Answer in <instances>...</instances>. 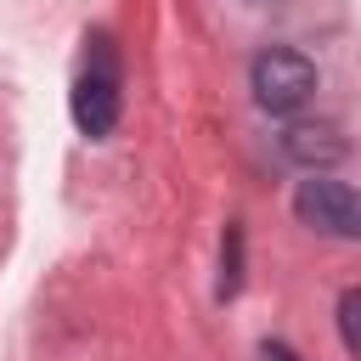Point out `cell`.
I'll return each instance as SVG.
<instances>
[{
	"label": "cell",
	"mask_w": 361,
	"mask_h": 361,
	"mask_svg": "<svg viewBox=\"0 0 361 361\" xmlns=\"http://www.w3.org/2000/svg\"><path fill=\"white\" fill-rule=\"evenodd\" d=\"M68 107H73L79 135H90V141H107L113 135V124L124 113V79H118V51H113L107 34H90L85 39V68L73 79Z\"/></svg>",
	"instance_id": "1"
},
{
	"label": "cell",
	"mask_w": 361,
	"mask_h": 361,
	"mask_svg": "<svg viewBox=\"0 0 361 361\" xmlns=\"http://www.w3.org/2000/svg\"><path fill=\"white\" fill-rule=\"evenodd\" d=\"M316 96V62L305 51H288V45H271L254 56V102L276 118H293L305 102Z\"/></svg>",
	"instance_id": "2"
},
{
	"label": "cell",
	"mask_w": 361,
	"mask_h": 361,
	"mask_svg": "<svg viewBox=\"0 0 361 361\" xmlns=\"http://www.w3.org/2000/svg\"><path fill=\"white\" fill-rule=\"evenodd\" d=\"M293 214L322 237H361V192L327 175H310L293 186Z\"/></svg>",
	"instance_id": "3"
},
{
	"label": "cell",
	"mask_w": 361,
	"mask_h": 361,
	"mask_svg": "<svg viewBox=\"0 0 361 361\" xmlns=\"http://www.w3.org/2000/svg\"><path fill=\"white\" fill-rule=\"evenodd\" d=\"M282 152H288L299 169H327V164L344 158V135H338L333 124H310V118H299V124L282 130Z\"/></svg>",
	"instance_id": "4"
},
{
	"label": "cell",
	"mask_w": 361,
	"mask_h": 361,
	"mask_svg": "<svg viewBox=\"0 0 361 361\" xmlns=\"http://www.w3.org/2000/svg\"><path fill=\"white\" fill-rule=\"evenodd\" d=\"M237 288H243V226L231 220L226 243H220V299H231Z\"/></svg>",
	"instance_id": "5"
},
{
	"label": "cell",
	"mask_w": 361,
	"mask_h": 361,
	"mask_svg": "<svg viewBox=\"0 0 361 361\" xmlns=\"http://www.w3.org/2000/svg\"><path fill=\"white\" fill-rule=\"evenodd\" d=\"M338 338H344V350L361 361V288H344V293H338Z\"/></svg>",
	"instance_id": "6"
},
{
	"label": "cell",
	"mask_w": 361,
	"mask_h": 361,
	"mask_svg": "<svg viewBox=\"0 0 361 361\" xmlns=\"http://www.w3.org/2000/svg\"><path fill=\"white\" fill-rule=\"evenodd\" d=\"M259 361H299V355H293L288 344H276V338H265V344H259Z\"/></svg>",
	"instance_id": "7"
}]
</instances>
